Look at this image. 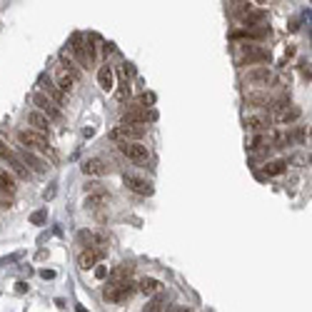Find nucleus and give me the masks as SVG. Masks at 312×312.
Masks as SVG:
<instances>
[{"label": "nucleus", "mask_w": 312, "mask_h": 312, "mask_svg": "<svg viewBox=\"0 0 312 312\" xmlns=\"http://www.w3.org/2000/svg\"><path fill=\"white\" fill-rule=\"evenodd\" d=\"M245 128H247V130H253V133H262V130H267V128H270V117L265 115V113L247 115V117H245Z\"/></svg>", "instance_id": "obj_15"}, {"label": "nucleus", "mask_w": 312, "mask_h": 312, "mask_svg": "<svg viewBox=\"0 0 312 312\" xmlns=\"http://www.w3.org/2000/svg\"><path fill=\"white\" fill-rule=\"evenodd\" d=\"M5 153H8V148H5V145L0 142V157H5Z\"/></svg>", "instance_id": "obj_33"}, {"label": "nucleus", "mask_w": 312, "mask_h": 312, "mask_svg": "<svg viewBox=\"0 0 312 312\" xmlns=\"http://www.w3.org/2000/svg\"><path fill=\"white\" fill-rule=\"evenodd\" d=\"M55 85H58L60 93H70V90L75 88V80L70 78V75H68L63 68H60V70H58V82H55Z\"/></svg>", "instance_id": "obj_26"}, {"label": "nucleus", "mask_w": 312, "mask_h": 312, "mask_svg": "<svg viewBox=\"0 0 312 312\" xmlns=\"http://www.w3.org/2000/svg\"><path fill=\"white\" fill-rule=\"evenodd\" d=\"M137 290L145 295H157V293H162V282L155 280V277H142L140 285H137Z\"/></svg>", "instance_id": "obj_23"}, {"label": "nucleus", "mask_w": 312, "mask_h": 312, "mask_svg": "<svg viewBox=\"0 0 312 312\" xmlns=\"http://www.w3.org/2000/svg\"><path fill=\"white\" fill-rule=\"evenodd\" d=\"M270 95H267V90H250L247 93V102L250 105H257V108H262V105H270Z\"/></svg>", "instance_id": "obj_25"}, {"label": "nucleus", "mask_w": 312, "mask_h": 312, "mask_svg": "<svg viewBox=\"0 0 312 312\" xmlns=\"http://www.w3.org/2000/svg\"><path fill=\"white\" fill-rule=\"evenodd\" d=\"M18 142L25 148V150H38V153H50V145H48V137L40 135V133H33V130H20L18 133Z\"/></svg>", "instance_id": "obj_5"}, {"label": "nucleus", "mask_w": 312, "mask_h": 312, "mask_svg": "<svg viewBox=\"0 0 312 312\" xmlns=\"http://www.w3.org/2000/svg\"><path fill=\"white\" fill-rule=\"evenodd\" d=\"M102 257H105V247H85V250L78 255V265L82 270H90V267L98 265Z\"/></svg>", "instance_id": "obj_9"}, {"label": "nucleus", "mask_w": 312, "mask_h": 312, "mask_svg": "<svg viewBox=\"0 0 312 312\" xmlns=\"http://www.w3.org/2000/svg\"><path fill=\"white\" fill-rule=\"evenodd\" d=\"M285 170H287V162L285 160H273V162L265 165V175H282Z\"/></svg>", "instance_id": "obj_29"}, {"label": "nucleus", "mask_w": 312, "mask_h": 312, "mask_svg": "<svg viewBox=\"0 0 312 312\" xmlns=\"http://www.w3.org/2000/svg\"><path fill=\"white\" fill-rule=\"evenodd\" d=\"M120 148V153L128 157V160H133L135 165H145V162H150V150L145 148V145H140V142H122V145H117Z\"/></svg>", "instance_id": "obj_7"}, {"label": "nucleus", "mask_w": 312, "mask_h": 312, "mask_svg": "<svg viewBox=\"0 0 312 312\" xmlns=\"http://www.w3.org/2000/svg\"><path fill=\"white\" fill-rule=\"evenodd\" d=\"M165 305H168V295L165 293H157L153 300H150V305L145 307L142 312H162L165 310Z\"/></svg>", "instance_id": "obj_27"}, {"label": "nucleus", "mask_w": 312, "mask_h": 312, "mask_svg": "<svg viewBox=\"0 0 312 312\" xmlns=\"http://www.w3.org/2000/svg\"><path fill=\"white\" fill-rule=\"evenodd\" d=\"M110 202V193L108 190H100V193H93V195H88L85 200V207H90V210H98L102 205H108Z\"/></svg>", "instance_id": "obj_22"}, {"label": "nucleus", "mask_w": 312, "mask_h": 312, "mask_svg": "<svg viewBox=\"0 0 312 312\" xmlns=\"http://www.w3.org/2000/svg\"><path fill=\"white\" fill-rule=\"evenodd\" d=\"M270 60V50H265L262 45H240L237 53V65H255V63H267Z\"/></svg>", "instance_id": "obj_2"}, {"label": "nucleus", "mask_w": 312, "mask_h": 312, "mask_svg": "<svg viewBox=\"0 0 312 312\" xmlns=\"http://www.w3.org/2000/svg\"><path fill=\"white\" fill-rule=\"evenodd\" d=\"M60 63H63L60 68H63V70H65V73H68L70 78L75 80V82H78V80L82 78V73H80L78 63H75V60H73V55H70V50H63V53H60Z\"/></svg>", "instance_id": "obj_14"}, {"label": "nucleus", "mask_w": 312, "mask_h": 312, "mask_svg": "<svg viewBox=\"0 0 312 312\" xmlns=\"http://www.w3.org/2000/svg\"><path fill=\"white\" fill-rule=\"evenodd\" d=\"M100 190H105V188H102V182H98V180H93V182H88V185H85V193H88V195L100 193Z\"/></svg>", "instance_id": "obj_30"}, {"label": "nucleus", "mask_w": 312, "mask_h": 312, "mask_svg": "<svg viewBox=\"0 0 312 312\" xmlns=\"http://www.w3.org/2000/svg\"><path fill=\"white\" fill-rule=\"evenodd\" d=\"M78 312H85V310H82V307H80V310H78Z\"/></svg>", "instance_id": "obj_34"}, {"label": "nucleus", "mask_w": 312, "mask_h": 312, "mask_svg": "<svg viewBox=\"0 0 312 312\" xmlns=\"http://www.w3.org/2000/svg\"><path fill=\"white\" fill-rule=\"evenodd\" d=\"M82 173H85V175H105V173H108V165H105L100 157H90V160L82 162Z\"/></svg>", "instance_id": "obj_18"}, {"label": "nucleus", "mask_w": 312, "mask_h": 312, "mask_svg": "<svg viewBox=\"0 0 312 312\" xmlns=\"http://www.w3.org/2000/svg\"><path fill=\"white\" fill-rule=\"evenodd\" d=\"M40 275H43L45 280H50V277H55V273H53V270H43V273H40Z\"/></svg>", "instance_id": "obj_31"}, {"label": "nucleus", "mask_w": 312, "mask_h": 312, "mask_svg": "<svg viewBox=\"0 0 312 312\" xmlns=\"http://www.w3.org/2000/svg\"><path fill=\"white\" fill-rule=\"evenodd\" d=\"M155 117V110H150L148 105H130L122 113V125H142L145 128V122H150Z\"/></svg>", "instance_id": "obj_4"}, {"label": "nucleus", "mask_w": 312, "mask_h": 312, "mask_svg": "<svg viewBox=\"0 0 312 312\" xmlns=\"http://www.w3.org/2000/svg\"><path fill=\"white\" fill-rule=\"evenodd\" d=\"M105 275H108V270H105V267H98V270H95V277H105Z\"/></svg>", "instance_id": "obj_32"}, {"label": "nucleus", "mask_w": 312, "mask_h": 312, "mask_svg": "<svg viewBox=\"0 0 312 312\" xmlns=\"http://www.w3.org/2000/svg\"><path fill=\"white\" fill-rule=\"evenodd\" d=\"M28 122L33 125V128H30L33 133H40V135H48V133H50V120L43 115V113H38V110H30V113H28Z\"/></svg>", "instance_id": "obj_13"}, {"label": "nucleus", "mask_w": 312, "mask_h": 312, "mask_svg": "<svg viewBox=\"0 0 312 312\" xmlns=\"http://www.w3.org/2000/svg\"><path fill=\"white\" fill-rule=\"evenodd\" d=\"M135 282H130V280H125V282H110L108 287H105V293L102 297L108 300V302H125L128 297H133L135 295Z\"/></svg>", "instance_id": "obj_3"}, {"label": "nucleus", "mask_w": 312, "mask_h": 312, "mask_svg": "<svg viewBox=\"0 0 312 312\" xmlns=\"http://www.w3.org/2000/svg\"><path fill=\"white\" fill-rule=\"evenodd\" d=\"M40 88H43V95H48V98L53 100L60 110H63V105H65V93H60L58 85H55L50 78H40Z\"/></svg>", "instance_id": "obj_11"}, {"label": "nucleus", "mask_w": 312, "mask_h": 312, "mask_svg": "<svg viewBox=\"0 0 312 312\" xmlns=\"http://www.w3.org/2000/svg\"><path fill=\"white\" fill-rule=\"evenodd\" d=\"M247 80L253 82V85H267L270 80H273V73H270V68L267 65H260V68H253L250 73H247Z\"/></svg>", "instance_id": "obj_16"}, {"label": "nucleus", "mask_w": 312, "mask_h": 312, "mask_svg": "<svg viewBox=\"0 0 312 312\" xmlns=\"http://www.w3.org/2000/svg\"><path fill=\"white\" fill-rule=\"evenodd\" d=\"M70 55H75L82 68H90V65L95 63V58H98V55H95V45H93V40L80 38V35H75L73 43H70Z\"/></svg>", "instance_id": "obj_1"}, {"label": "nucleus", "mask_w": 312, "mask_h": 312, "mask_svg": "<svg viewBox=\"0 0 312 312\" xmlns=\"http://www.w3.org/2000/svg\"><path fill=\"white\" fill-rule=\"evenodd\" d=\"M110 137L115 140V142H140L142 137H145V128L142 125H117L115 130L110 133Z\"/></svg>", "instance_id": "obj_6"}, {"label": "nucleus", "mask_w": 312, "mask_h": 312, "mask_svg": "<svg viewBox=\"0 0 312 312\" xmlns=\"http://www.w3.org/2000/svg\"><path fill=\"white\" fill-rule=\"evenodd\" d=\"M5 160H8V165H10V168H13V170H15L20 177H28V175H30V173H28V168L20 162V157H15L13 153H10V150L5 153Z\"/></svg>", "instance_id": "obj_28"}, {"label": "nucleus", "mask_w": 312, "mask_h": 312, "mask_svg": "<svg viewBox=\"0 0 312 312\" xmlns=\"http://www.w3.org/2000/svg\"><path fill=\"white\" fill-rule=\"evenodd\" d=\"M18 190V185H15V177L10 175L8 170H3L0 168V193H5V195H13Z\"/></svg>", "instance_id": "obj_24"}, {"label": "nucleus", "mask_w": 312, "mask_h": 312, "mask_svg": "<svg viewBox=\"0 0 312 312\" xmlns=\"http://www.w3.org/2000/svg\"><path fill=\"white\" fill-rule=\"evenodd\" d=\"M125 188L130 190V193H135V195H142V197H148V195H153V185L148 182V180H142V177H135V175H125Z\"/></svg>", "instance_id": "obj_10"}, {"label": "nucleus", "mask_w": 312, "mask_h": 312, "mask_svg": "<svg viewBox=\"0 0 312 312\" xmlns=\"http://www.w3.org/2000/svg\"><path fill=\"white\" fill-rule=\"evenodd\" d=\"M20 162L28 168V173L33 170V173H38V175H43V173H48V165L40 160L35 153H30V150H23V157H20Z\"/></svg>", "instance_id": "obj_12"}, {"label": "nucleus", "mask_w": 312, "mask_h": 312, "mask_svg": "<svg viewBox=\"0 0 312 312\" xmlns=\"http://www.w3.org/2000/svg\"><path fill=\"white\" fill-rule=\"evenodd\" d=\"M270 35V28H245V30H237V33H233L235 40L240 38H247V40H262Z\"/></svg>", "instance_id": "obj_17"}, {"label": "nucleus", "mask_w": 312, "mask_h": 312, "mask_svg": "<svg viewBox=\"0 0 312 312\" xmlns=\"http://www.w3.org/2000/svg\"><path fill=\"white\" fill-rule=\"evenodd\" d=\"M33 105H35V110H38V113H43L48 120H63V110H60L58 105L48 98V95L35 93V95H33Z\"/></svg>", "instance_id": "obj_8"}, {"label": "nucleus", "mask_w": 312, "mask_h": 312, "mask_svg": "<svg viewBox=\"0 0 312 312\" xmlns=\"http://www.w3.org/2000/svg\"><path fill=\"white\" fill-rule=\"evenodd\" d=\"M133 270H135V265H133V262H120L115 270L110 273V282H125V280H130Z\"/></svg>", "instance_id": "obj_19"}, {"label": "nucleus", "mask_w": 312, "mask_h": 312, "mask_svg": "<svg viewBox=\"0 0 312 312\" xmlns=\"http://www.w3.org/2000/svg\"><path fill=\"white\" fill-rule=\"evenodd\" d=\"M98 85L102 90H113L115 88V75H113V68L110 65H102L98 70Z\"/></svg>", "instance_id": "obj_21"}, {"label": "nucleus", "mask_w": 312, "mask_h": 312, "mask_svg": "<svg viewBox=\"0 0 312 312\" xmlns=\"http://www.w3.org/2000/svg\"><path fill=\"white\" fill-rule=\"evenodd\" d=\"M297 117H300V108L297 105H287L285 110H280L275 115V120H277V125H293Z\"/></svg>", "instance_id": "obj_20"}]
</instances>
